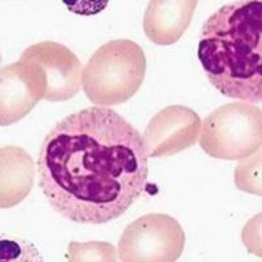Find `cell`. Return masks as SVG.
<instances>
[{"label": "cell", "mask_w": 262, "mask_h": 262, "mask_svg": "<svg viewBox=\"0 0 262 262\" xmlns=\"http://www.w3.org/2000/svg\"><path fill=\"white\" fill-rule=\"evenodd\" d=\"M39 188L49 205L79 224H105L144 193L148 155L143 135L111 107L70 114L42 142Z\"/></svg>", "instance_id": "6da1fadb"}, {"label": "cell", "mask_w": 262, "mask_h": 262, "mask_svg": "<svg viewBox=\"0 0 262 262\" xmlns=\"http://www.w3.org/2000/svg\"><path fill=\"white\" fill-rule=\"evenodd\" d=\"M198 59L217 92L257 105L262 100V3L233 2L203 24Z\"/></svg>", "instance_id": "7a4b0ae2"}, {"label": "cell", "mask_w": 262, "mask_h": 262, "mask_svg": "<svg viewBox=\"0 0 262 262\" xmlns=\"http://www.w3.org/2000/svg\"><path fill=\"white\" fill-rule=\"evenodd\" d=\"M146 67V55L138 43L114 39L98 48L86 62L81 86L96 106L121 105L139 91Z\"/></svg>", "instance_id": "3957f363"}, {"label": "cell", "mask_w": 262, "mask_h": 262, "mask_svg": "<svg viewBox=\"0 0 262 262\" xmlns=\"http://www.w3.org/2000/svg\"><path fill=\"white\" fill-rule=\"evenodd\" d=\"M261 143V107L244 101L217 107L201 128V147L215 159L242 160L259 151Z\"/></svg>", "instance_id": "277c9868"}, {"label": "cell", "mask_w": 262, "mask_h": 262, "mask_svg": "<svg viewBox=\"0 0 262 262\" xmlns=\"http://www.w3.org/2000/svg\"><path fill=\"white\" fill-rule=\"evenodd\" d=\"M181 224L167 214H147L128 224L118 243L123 262H173L185 248Z\"/></svg>", "instance_id": "5b68a950"}, {"label": "cell", "mask_w": 262, "mask_h": 262, "mask_svg": "<svg viewBox=\"0 0 262 262\" xmlns=\"http://www.w3.org/2000/svg\"><path fill=\"white\" fill-rule=\"evenodd\" d=\"M20 60L42 86L46 101H67L80 91L84 67L67 46L54 41L38 42L25 49Z\"/></svg>", "instance_id": "8992f818"}, {"label": "cell", "mask_w": 262, "mask_h": 262, "mask_svg": "<svg viewBox=\"0 0 262 262\" xmlns=\"http://www.w3.org/2000/svg\"><path fill=\"white\" fill-rule=\"evenodd\" d=\"M202 119L188 106L170 105L152 117L143 134L148 158L173 156L198 142Z\"/></svg>", "instance_id": "52a82bcc"}, {"label": "cell", "mask_w": 262, "mask_h": 262, "mask_svg": "<svg viewBox=\"0 0 262 262\" xmlns=\"http://www.w3.org/2000/svg\"><path fill=\"white\" fill-rule=\"evenodd\" d=\"M0 125L18 122L43 100V93L20 60L2 67Z\"/></svg>", "instance_id": "ba28073f"}, {"label": "cell", "mask_w": 262, "mask_h": 262, "mask_svg": "<svg viewBox=\"0 0 262 262\" xmlns=\"http://www.w3.org/2000/svg\"><path fill=\"white\" fill-rule=\"evenodd\" d=\"M196 6V0L149 2L143 18L146 36L156 45L176 43L190 25Z\"/></svg>", "instance_id": "9c48e42d"}, {"label": "cell", "mask_w": 262, "mask_h": 262, "mask_svg": "<svg viewBox=\"0 0 262 262\" xmlns=\"http://www.w3.org/2000/svg\"><path fill=\"white\" fill-rule=\"evenodd\" d=\"M34 179L32 158L20 147L2 148V209L18 205L29 194Z\"/></svg>", "instance_id": "30bf717a"}, {"label": "cell", "mask_w": 262, "mask_h": 262, "mask_svg": "<svg viewBox=\"0 0 262 262\" xmlns=\"http://www.w3.org/2000/svg\"><path fill=\"white\" fill-rule=\"evenodd\" d=\"M0 259L3 262L42 261L38 250L32 243L8 233H3L0 238Z\"/></svg>", "instance_id": "8fae6325"}, {"label": "cell", "mask_w": 262, "mask_h": 262, "mask_svg": "<svg viewBox=\"0 0 262 262\" xmlns=\"http://www.w3.org/2000/svg\"><path fill=\"white\" fill-rule=\"evenodd\" d=\"M235 184L240 190L250 194L261 195V154L254 152L253 155L242 159L236 168Z\"/></svg>", "instance_id": "7c38bea8"}, {"label": "cell", "mask_w": 262, "mask_h": 262, "mask_svg": "<svg viewBox=\"0 0 262 262\" xmlns=\"http://www.w3.org/2000/svg\"><path fill=\"white\" fill-rule=\"evenodd\" d=\"M69 261H117L116 248L109 243H70Z\"/></svg>", "instance_id": "4fadbf2b"}]
</instances>
